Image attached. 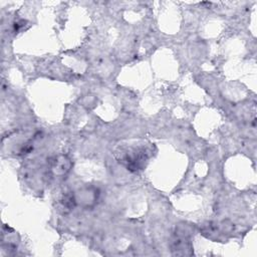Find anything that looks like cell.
I'll list each match as a JSON object with an SVG mask.
<instances>
[{
    "label": "cell",
    "mask_w": 257,
    "mask_h": 257,
    "mask_svg": "<svg viewBox=\"0 0 257 257\" xmlns=\"http://www.w3.org/2000/svg\"><path fill=\"white\" fill-rule=\"evenodd\" d=\"M70 160L65 156L56 157L51 164V170L54 175H64L70 170Z\"/></svg>",
    "instance_id": "7a4b0ae2"
},
{
    "label": "cell",
    "mask_w": 257,
    "mask_h": 257,
    "mask_svg": "<svg viewBox=\"0 0 257 257\" xmlns=\"http://www.w3.org/2000/svg\"><path fill=\"white\" fill-rule=\"evenodd\" d=\"M172 249L173 250H178L180 251L178 255L181 254H188L186 251L191 249L190 246V241H189V237L186 231H177L175 233L174 238L172 239Z\"/></svg>",
    "instance_id": "6da1fadb"
}]
</instances>
